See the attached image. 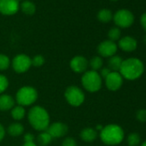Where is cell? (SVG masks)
Returning <instances> with one entry per match:
<instances>
[{
	"label": "cell",
	"instance_id": "28",
	"mask_svg": "<svg viewBox=\"0 0 146 146\" xmlns=\"http://www.w3.org/2000/svg\"><path fill=\"white\" fill-rule=\"evenodd\" d=\"M31 61H32V65L39 67V66H41L45 63V58L41 55H36L33 58H31Z\"/></svg>",
	"mask_w": 146,
	"mask_h": 146
},
{
	"label": "cell",
	"instance_id": "34",
	"mask_svg": "<svg viewBox=\"0 0 146 146\" xmlns=\"http://www.w3.org/2000/svg\"><path fill=\"white\" fill-rule=\"evenodd\" d=\"M5 136V130L2 124H0V142H1Z\"/></svg>",
	"mask_w": 146,
	"mask_h": 146
},
{
	"label": "cell",
	"instance_id": "27",
	"mask_svg": "<svg viewBox=\"0 0 146 146\" xmlns=\"http://www.w3.org/2000/svg\"><path fill=\"white\" fill-rule=\"evenodd\" d=\"M9 86V81L5 76L0 74V94H2L6 90Z\"/></svg>",
	"mask_w": 146,
	"mask_h": 146
},
{
	"label": "cell",
	"instance_id": "36",
	"mask_svg": "<svg viewBox=\"0 0 146 146\" xmlns=\"http://www.w3.org/2000/svg\"><path fill=\"white\" fill-rule=\"evenodd\" d=\"M141 146H146V141H144V142L141 144Z\"/></svg>",
	"mask_w": 146,
	"mask_h": 146
},
{
	"label": "cell",
	"instance_id": "19",
	"mask_svg": "<svg viewBox=\"0 0 146 146\" xmlns=\"http://www.w3.org/2000/svg\"><path fill=\"white\" fill-rule=\"evenodd\" d=\"M20 6H21V9H22L23 12L27 14V15H33L36 11L35 5L31 1H29V0L23 2Z\"/></svg>",
	"mask_w": 146,
	"mask_h": 146
},
{
	"label": "cell",
	"instance_id": "26",
	"mask_svg": "<svg viewBox=\"0 0 146 146\" xmlns=\"http://www.w3.org/2000/svg\"><path fill=\"white\" fill-rule=\"evenodd\" d=\"M120 30L118 28H112L109 31H108V38L110 40L112 41H115L118 40L120 38Z\"/></svg>",
	"mask_w": 146,
	"mask_h": 146
},
{
	"label": "cell",
	"instance_id": "25",
	"mask_svg": "<svg viewBox=\"0 0 146 146\" xmlns=\"http://www.w3.org/2000/svg\"><path fill=\"white\" fill-rule=\"evenodd\" d=\"M11 64L10 58L5 54H0V70H5Z\"/></svg>",
	"mask_w": 146,
	"mask_h": 146
},
{
	"label": "cell",
	"instance_id": "1",
	"mask_svg": "<svg viewBox=\"0 0 146 146\" xmlns=\"http://www.w3.org/2000/svg\"><path fill=\"white\" fill-rule=\"evenodd\" d=\"M144 66L143 62L136 58H130L123 60L119 69L122 78L128 80H135L139 78L143 73Z\"/></svg>",
	"mask_w": 146,
	"mask_h": 146
},
{
	"label": "cell",
	"instance_id": "32",
	"mask_svg": "<svg viewBox=\"0 0 146 146\" xmlns=\"http://www.w3.org/2000/svg\"><path fill=\"white\" fill-rule=\"evenodd\" d=\"M140 23L143 27V29L146 31V12L143 13L142 16H141V18H140Z\"/></svg>",
	"mask_w": 146,
	"mask_h": 146
},
{
	"label": "cell",
	"instance_id": "2",
	"mask_svg": "<svg viewBox=\"0 0 146 146\" xmlns=\"http://www.w3.org/2000/svg\"><path fill=\"white\" fill-rule=\"evenodd\" d=\"M29 121L32 127L37 131H44L47 129L50 123V117L47 111L40 106L33 107L28 115Z\"/></svg>",
	"mask_w": 146,
	"mask_h": 146
},
{
	"label": "cell",
	"instance_id": "13",
	"mask_svg": "<svg viewBox=\"0 0 146 146\" xmlns=\"http://www.w3.org/2000/svg\"><path fill=\"white\" fill-rule=\"evenodd\" d=\"M51 136L52 137H60L64 136L67 133L68 131V126L62 123V122H55L52 123V125H49L47 129L46 130Z\"/></svg>",
	"mask_w": 146,
	"mask_h": 146
},
{
	"label": "cell",
	"instance_id": "30",
	"mask_svg": "<svg viewBox=\"0 0 146 146\" xmlns=\"http://www.w3.org/2000/svg\"><path fill=\"white\" fill-rule=\"evenodd\" d=\"M62 146H77V142L73 137H67L62 143Z\"/></svg>",
	"mask_w": 146,
	"mask_h": 146
},
{
	"label": "cell",
	"instance_id": "11",
	"mask_svg": "<svg viewBox=\"0 0 146 146\" xmlns=\"http://www.w3.org/2000/svg\"><path fill=\"white\" fill-rule=\"evenodd\" d=\"M97 51L101 56L105 58H110L115 55L117 52V45L115 44V42L110 40H104L99 44L97 47Z\"/></svg>",
	"mask_w": 146,
	"mask_h": 146
},
{
	"label": "cell",
	"instance_id": "18",
	"mask_svg": "<svg viewBox=\"0 0 146 146\" xmlns=\"http://www.w3.org/2000/svg\"><path fill=\"white\" fill-rule=\"evenodd\" d=\"M24 131V127L20 123H12L8 127V133L13 137H18Z\"/></svg>",
	"mask_w": 146,
	"mask_h": 146
},
{
	"label": "cell",
	"instance_id": "37",
	"mask_svg": "<svg viewBox=\"0 0 146 146\" xmlns=\"http://www.w3.org/2000/svg\"><path fill=\"white\" fill-rule=\"evenodd\" d=\"M144 42H145V43H146V35H145V36H144Z\"/></svg>",
	"mask_w": 146,
	"mask_h": 146
},
{
	"label": "cell",
	"instance_id": "24",
	"mask_svg": "<svg viewBox=\"0 0 146 146\" xmlns=\"http://www.w3.org/2000/svg\"><path fill=\"white\" fill-rule=\"evenodd\" d=\"M140 141H141L140 136L137 132H132L129 134L127 137V143L129 146H138L140 144Z\"/></svg>",
	"mask_w": 146,
	"mask_h": 146
},
{
	"label": "cell",
	"instance_id": "21",
	"mask_svg": "<svg viewBox=\"0 0 146 146\" xmlns=\"http://www.w3.org/2000/svg\"><path fill=\"white\" fill-rule=\"evenodd\" d=\"M11 116L16 120H21L25 116V109L23 106H17L11 109Z\"/></svg>",
	"mask_w": 146,
	"mask_h": 146
},
{
	"label": "cell",
	"instance_id": "10",
	"mask_svg": "<svg viewBox=\"0 0 146 146\" xmlns=\"http://www.w3.org/2000/svg\"><path fill=\"white\" fill-rule=\"evenodd\" d=\"M20 8L17 0H0V13L5 16L16 14Z\"/></svg>",
	"mask_w": 146,
	"mask_h": 146
},
{
	"label": "cell",
	"instance_id": "31",
	"mask_svg": "<svg viewBox=\"0 0 146 146\" xmlns=\"http://www.w3.org/2000/svg\"><path fill=\"white\" fill-rule=\"evenodd\" d=\"M110 72H111V70L108 68H102L101 70V74H100V76H101L102 78H104L105 79L109 75Z\"/></svg>",
	"mask_w": 146,
	"mask_h": 146
},
{
	"label": "cell",
	"instance_id": "5",
	"mask_svg": "<svg viewBox=\"0 0 146 146\" xmlns=\"http://www.w3.org/2000/svg\"><path fill=\"white\" fill-rule=\"evenodd\" d=\"M38 93L36 90L30 86H25L18 90L17 93V102L20 106H29L37 100Z\"/></svg>",
	"mask_w": 146,
	"mask_h": 146
},
{
	"label": "cell",
	"instance_id": "35",
	"mask_svg": "<svg viewBox=\"0 0 146 146\" xmlns=\"http://www.w3.org/2000/svg\"><path fill=\"white\" fill-rule=\"evenodd\" d=\"M23 146H37L35 142H25Z\"/></svg>",
	"mask_w": 146,
	"mask_h": 146
},
{
	"label": "cell",
	"instance_id": "38",
	"mask_svg": "<svg viewBox=\"0 0 146 146\" xmlns=\"http://www.w3.org/2000/svg\"><path fill=\"white\" fill-rule=\"evenodd\" d=\"M111 1H118V0H111Z\"/></svg>",
	"mask_w": 146,
	"mask_h": 146
},
{
	"label": "cell",
	"instance_id": "29",
	"mask_svg": "<svg viewBox=\"0 0 146 146\" xmlns=\"http://www.w3.org/2000/svg\"><path fill=\"white\" fill-rule=\"evenodd\" d=\"M136 118L140 122H146V109H139L136 113Z\"/></svg>",
	"mask_w": 146,
	"mask_h": 146
},
{
	"label": "cell",
	"instance_id": "14",
	"mask_svg": "<svg viewBox=\"0 0 146 146\" xmlns=\"http://www.w3.org/2000/svg\"><path fill=\"white\" fill-rule=\"evenodd\" d=\"M137 46V40L131 36H125L119 40V47L125 52H133Z\"/></svg>",
	"mask_w": 146,
	"mask_h": 146
},
{
	"label": "cell",
	"instance_id": "8",
	"mask_svg": "<svg viewBox=\"0 0 146 146\" xmlns=\"http://www.w3.org/2000/svg\"><path fill=\"white\" fill-rule=\"evenodd\" d=\"M12 67L17 73L26 72L32 65L31 58L26 54H18L12 60Z\"/></svg>",
	"mask_w": 146,
	"mask_h": 146
},
{
	"label": "cell",
	"instance_id": "4",
	"mask_svg": "<svg viewBox=\"0 0 146 146\" xmlns=\"http://www.w3.org/2000/svg\"><path fill=\"white\" fill-rule=\"evenodd\" d=\"M82 84L84 88L89 92H96L102 88V78L97 71L88 70L85 71L82 77Z\"/></svg>",
	"mask_w": 146,
	"mask_h": 146
},
{
	"label": "cell",
	"instance_id": "16",
	"mask_svg": "<svg viewBox=\"0 0 146 146\" xmlns=\"http://www.w3.org/2000/svg\"><path fill=\"white\" fill-rule=\"evenodd\" d=\"M80 137L85 142H92L96 140L97 137V131L95 129L90 128V127L84 128L81 131Z\"/></svg>",
	"mask_w": 146,
	"mask_h": 146
},
{
	"label": "cell",
	"instance_id": "15",
	"mask_svg": "<svg viewBox=\"0 0 146 146\" xmlns=\"http://www.w3.org/2000/svg\"><path fill=\"white\" fill-rule=\"evenodd\" d=\"M15 101L13 97L10 95L0 96V110L8 111L14 108Z\"/></svg>",
	"mask_w": 146,
	"mask_h": 146
},
{
	"label": "cell",
	"instance_id": "6",
	"mask_svg": "<svg viewBox=\"0 0 146 146\" xmlns=\"http://www.w3.org/2000/svg\"><path fill=\"white\" fill-rule=\"evenodd\" d=\"M64 97L67 102L73 106L78 107L84 102L85 96L83 90L77 86H70L66 89L64 92Z\"/></svg>",
	"mask_w": 146,
	"mask_h": 146
},
{
	"label": "cell",
	"instance_id": "20",
	"mask_svg": "<svg viewBox=\"0 0 146 146\" xmlns=\"http://www.w3.org/2000/svg\"><path fill=\"white\" fill-rule=\"evenodd\" d=\"M97 18L102 23H108L113 19V14L110 10L102 9L97 14Z\"/></svg>",
	"mask_w": 146,
	"mask_h": 146
},
{
	"label": "cell",
	"instance_id": "39",
	"mask_svg": "<svg viewBox=\"0 0 146 146\" xmlns=\"http://www.w3.org/2000/svg\"><path fill=\"white\" fill-rule=\"evenodd\" d=\"M17 1H18V2H20V1H22V0H17Z\"/></svg>",
	"mask_w": 146,
	"mask_h": 146
},
{
	"label": "cell",
	"instance_id": "23",
	"mask_svg": "<svg viewBox=\"0 0 146 146\" xmlns=\"http://www.w3.org/2000/svg\"><path fill=\"white\" fill-rule=\"evenodd\" d=\"M89 64H90V67L92 68V70L97 71L98 70L102 69V64H103V61H102V58L101 57L96 56V57H94V58H92L90 59Z\"/></svg>",
	"mask_w": 146,
	"mask_h": 146
},
{
	"label": "cell",
	"instance_id": "17",
	"mask_svg": "<svg viewBox=\"0 0 146 146\" xmlns=\"http://www.w3.org/2000/svg\"><path fill=\"white\" fill-rule=\"evenodd\" d=\"M123 59L117 55H113L112 57H110L109 60H108V69L111 71H119L120 66L122 64Z\"/></svg>",
	"mask_w": 146,
	"mask_h": 146
},
{
	"label": "cell",
	"instance_id": "3",
	"mask_svg": "<svg viewBox=\"0 0 146 146\" xmlns=\"http://www.w3.org/2000/svg\"><path fill=\"white\" fill-rule=\"evenodd\" d=\"M100 137L102 141L108 145H116L122 142L124 138V131L119 125L110 124L102 128Z\"/></svg>",
	"mask_w": 146,
	"mask_h": 146
},
{
	"label": "cell",
	"instance_id": "7",
	"mask_svg": "<svg viewBox=\"0 0 146 146\" xmlns=\"http://www.w3.org/2000/svg\"><path fill=\"white\" fill-rule=\"evenodd\" d=\"M113 19L115 24L120 28H129L134 22L133 14L130 11L125 9L119 10L113 17Z\"/></svg>",
	"mask_w": 146,
	"mask_h": 146
},
{
	"label": "cell",
	"instance_id": "33",
	"mask_svg": "<svg viewBox=\"0 0 146 146\" xmlns=\"http://www.w3.org/2000/svg\"><path fill=\"white\" fill-rule=\"evenodd\" d=\"M35 137L31 133H26L24 136V142H34Z\"/></svg>",
	"mask_w": 146,
	"mask_h": 146
},
{
	"label": "cell",
	"instance_id": "9",
	"mask_svg": "<svg viewBox=\"0 0 146 146\" xmlns=\"http://www.w3.org/2000/svg\"><path fill=\"white\" fill-rule=\"evenodd\" d=\"M107 88L111 91L118 90L123 84V78L118 71H111L109 75L105 78Z\"/></svg>",
	"mask_w": 146,
	"mask_h": 146
},
{
	"label": "cell",
	"instance_id": "22",
	"mask_svg": "<svg viewBox=\"0 0 146 146\" xmlns=\"http://www.w3.org/2000/svg\"><path fill=\"white\" fill-rule=\"evenodd\" d=\"M38 143L41 146H46L47 144H49L52 140V136L46 131H42L39 136H38Z\"/></svg>",
	"mask_w": 146,
	"mask_h": 146
},
{
	"label": "cell",
	"instance_id": "12",
	"mask_svg": "<svg viewBox=\"0 0 146 146\" xmlns=\"http://www.w3.org/2000/svg\"><path fill=\"white\" fill-rule=\"evenodd\" d=\"M70 68L77 73H83L87 70L89 66V61L84 56H76L70 60Z\"/></svg>",
	"mask_w": 146,
	"mask_h": 146
}]
</instances>
